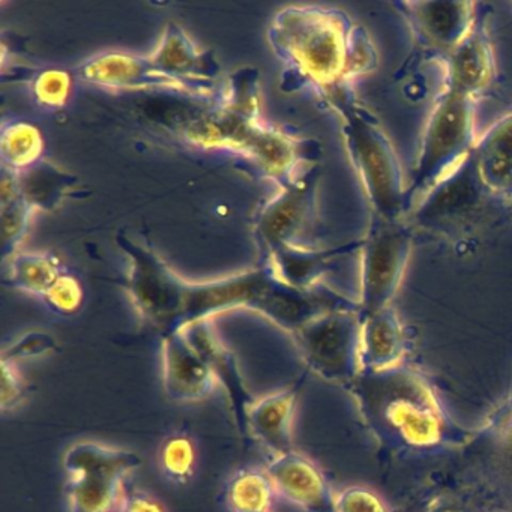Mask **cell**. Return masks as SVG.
<instances>
[{
    "instance_id": "35",
    "label": "cell",
    "mask_w": 512,
    "mask_h": 512,
    "mask_svg": "<svg viewBox=\"0 0 512 512\" xmlns=\"http://www.w3.org/2000/svg\"><path fill=\"white\" fill-rule=\"evenodd\" d=\"M26 386L17 364L0 361V404L2 410H13L25 400Z\"/></svg>"
},
{
    "instance_id": "13",
    "label": "cell",
    "mask_w": 512,
    "mask_h": 512,
    "mask_svg": "<svg viewBox=\"0 0 512 512\" xmlns=\"http://www.w3.org/2000/svg\"><path fill=\"white\" fill-rule=\"evenodd\" d=\"M86 82L107 88H166L196 97H214L215 83L185 82L158 70L151 59L128 53H103L80 68Z\"/></svg>"
},
{
    "instance_id": "34",
    "label": "cell",
    "mask_w": 512,
    "mask_h": 512,
    "mask_svg": "<svg viewBox=\"0 0 512 512\" xmlns=\"http://www.w3.org/2000/svg\"><path fill=\"white\" fill-rule=\"evenodd\" d=\"M58 349L55 338L52 335L44 334V332H31L20 338L19 341L8 347L2 353V362H17L22 359L35 358V356L46 355Z\"/></svg>"
},
{
    "instance_id": "1",
    "label": "cell",
    "mask_w": 512,
    "mask_h": 512,
    "mask_svg": "<svg viewBox=\"0 0 512 512\" xmlns=\"http://www.w3.org/2000/svg\"><path fill=\"white\" fill-rule=\"evenodd\" d=\"M188 142L202 148L230 149L248 158L260 172L287 188L314 166L319 143L299 139L260 119L259 74L253 68L235 71L217 107L185 124Z\"/></svg>"
},
{
    "instance_id": "24",
    "label": "cell",
    "mask_w": 512,
    "mask_h": 512,
    "mask_svg": "<svg viewBox=\"0 0 512 512\" xmlns=\"http://www.w3.org/2000/svg\"><path fill=\"white\" fill-rule=\"evenodd\" d=\"M68 500L70 512H115L125 493V478L121 476H70Z\"/></svg>"
},
{
    "instance_id": "22",
    "label": "cell",
    "mask_w": 512,
    "mask_h": 512,
    "mask_svg": "<svg viewBox=\"0 0 512 512\" xmlns=\"http://www.w3.org/2000/svg\"><path fill=\"white\" fill-rule=\"evenodd\" d=\"M362 247L361 242L317 251L311 248H281L263 257V265L268 266L281 281L296 289H311L325 272L335 265L340 257Z\"/></svg>"
},
{
    "instance_id": "14",
    "label": "cell",
    "mask_w": 512,
    "mask_h": 512,
    "mask_svg": "<svg viewBox=\"0 0 512 512\" xmlns=\"http://www.w3.org/2000/svg\"><path fill=\"white\" fill-rule=\"evenodd\" d=\"M440 61L445 70L443 91L476 100L490 88L496 77V62L484 14H478L467 37Z\"/></svg>"
},
{
    "instance_id": "26",
    "label": "cell",
    "mask_w": 512,
    "mask_h": 512,
    "mask_svg": "<svg viewBox=\"0 0 512 512\" xmlns=\"http://www.w3.org/2000/svg\"><path fill=\"white\" fill-rule=\"evenodd\" d=\"M277 499V488L266 469L241 470L227 484L230 512H271Z\"/></svg>"
},
{
    "instance_id": "18",
    "label": "cell",
    "mask_w": 512,
    "mask_h": 512,
    "mask_svg": "<svg viewBox=\"0 0 512 512\" xmlns=\"http://www.w3.org/2000/svg\"><path fill=\"white\" fill-rule=\"evenodd\" d=\"M149 59L158 70L185 82L214 83L220 73L214 53L197 47L176 23L167 25L160 44Z\"/></svg>"
},
{
    "instance_id": "30",
    "label": "cell",
    "mask_w": 512,
    "mask_h": 512,
    "mask_svg": "<svg viewBox=\"0 0 512 512\" xmlns=\"http://www.w3.org/2000/svg\"><path fill=\"white\" fill-rule=\"evenodd\" d=\"M35 209L20 196L2 202V257L14 254L25 238Z\"/></svg>"
},
{
    "instance_id": "23",
    "label": "cell",
    "mask_w": 512,
    "mask_h": 512,
    "mask_svg": "<svg viewBox=\"0 0 512 512\" xmlns=\"http://www.w3.org/2000/svg\"><path fill=\"white\" fill-rule=\"evenodd\" d=\"M142 466L139 455L124 449L109 448L95 442H79L68 449L64 467L70 476L100 475L127 478Z\"/></svg>"
},
{
    "instance_id": "2",
    "label": "cell",
    "mask_w": 512,
    "mask_h": 512,
    "mask_svg": "<svg viewBox=\"0 0 512 512\" xmlns=\"http://www.w3.org/2000/svg\"><path fill=\"white\" fill-rule=\"evenodd\" d=\"M368 430L397 451L433 452L470 439L424 376L406 367L365 371L349 385Z\"/></svg>"
},
{
    "instance_id": "29",
    "label": "cell",
    "mask_w": 512,
    "mask_h": 512,
    "mask_svg": "<svg viewBox=\"0 0 512 512\" xmlns=\"http://www.w3.org/2000/svg\"><path fill=\"white\" fill-rule=\"evenodd\" d=\"M161 467L170 479L185 482L196 469V446L191 437L176 434L164 442L160 454Z\"/></svg>"
},
{
    "instance_id": "3",
    "label": "cell",
    "mask_w": 512,
    "mask_h": 512,
    "mask_svg": "<svg viewBox=\"0 0 512 512\" xmlns=\"http://www.w3.org/2000/svg\"><path fill=\"white\" fill-rule=\"evenodd\" d=\"M236 308L257 311L293 334L305 323L329 311L359 310V302L322 284L311 289H296L263 265L256 271L211 283L185 284L179 331Z\"/></svg>"
},
{
    "instance_id": "16",
    "label": "cell",
    "mask_w": 512,
    "mask_h": 512,
    "mask_svg": "<svg viewBox=\"0 0 512 512\" xmlns=\"http://www.w3.org/2000/svg\"><path fill=\"white\" fill-rule=\"evenodd\" d=\"M163 376L167 397L176 403L206 400L217 388V377L184 331L163 337Z\"/></svg>"
},
{
    "instance_id": "21",
    "label": "cell",
    "mask_w": 512,
    "mask_h": 512,
    "mask_svg": "<svg viewBox=\"0 0 512 512\" xmlns=\"http://www.w3.org/2000/svg\"><path fill=\"white\" fill-rule=\"evenodd\" d=\"M406 352V335L397 311L383 308L362 317V370L380 371L397 367Z\"/></svg>"
},
{
    "instance_id": "25",
    "label": "cell",
    "mask_w": 512,
    "mask_h": 512,
    "mask_svg": "<svg viewBox=\"0 0 512 512\" xmlns=\"http://www.w3.org/2000/svg\"><path fill=\"white\" fill-rule=\"evenodd\" d=\"M13 175L16 196L22 197L35 211L58 205L74 184L71 176L47 164H37L26 172H13Z\"/></svg>"
},
{
    "instance_id": "11",
    "label": "cell",
    "mask_w": 512,
    "mask_h": 512,
    "mask_svg": "<svg viewBox=\"0 0 512 512\" xmlns=\"http://www.w3.org/2000/svg\"><path fill=\"white\" fill-rule=\"evenodd\" d=\"M319 167L314 166L301 179L263 206L254 223V235L262 256L281 248H310L317 223L316 187Z\"/></svg>"
},
{
    "instance_id": "33",
    "label": "cell",
    "mask_w": 512,
    "mask_h": 512,
    "mask_svg": "<svg viewBox=\"0 0 512 512\" xmlns=\"http://www.w3.org/2000/svg\"><path fill=\"white\" fill-rule=\"evenodd\" d=\"M46 304L58 314H74L83 302V289L73 275L65 274L52 287L46 298Z\"/></svg>"
},
{
    "instance_id": "12",
    "label": "cell",
    "mask_w": 512,
    "mask_h": 512,
    "mask_svg": "<svg viewBox=\"0 0 512 512\" xmlns=\"http://www.w3.org/2000/svg\"><path fill=\"white\" fill-rule=\"evenodd\" d=\"M409 23L422 47L436 53L439 59L451 53L478 19V5L473 2L421 0L395 4Z\"/></svg>"
},
{
    "instance_id": "8",
    "label": "cell",
    "mask_w": 512,
    "mask_h": 512,
    "mask_svg": "<svg viewBox=\"0 0 512 512\" xmlns=\"http://www.w3.org/2000/svg\"><path fill=\"white\" fill-rule=\"evenodd\" d=\"M412 247V230L406 221H386L374 215L370 232L361 247L359 313L362 317L391 307L409 265Z\"/></svg>"
},
{
    "instance_id": "32",
    "label": "cell",
    "mask_w": 512,
    "mask_h": 512,
    "mask_svg": "<svg viewBox=\"0 0 512 512\" xmlns=\"http://www.w3.org/2000/svg\"><path fill=\"white\" fill-rule=\"evenodd\" d=\"M71 85H73V77L68 71H41L34 79V95L41 106L61 109L70 98Z\"/></svg>"
},
{
    "instance_id": "36",
    "label": "cell",
    "mask_w": 512,
    "mask_h": 512,
    "mask_svg": "<svg viewBox=\"0 0 512 512\" xmlns=\"http://www.w3.org/2000/svg\"><path fill=\"white\" fill-rule=\"evenodd\" d=\"M337 512H389L388 506L368 488L349 487L337 496Z\"/></svg>"
},
{
    "instance_id": "7",
    "label": "cell",
    "mask_w": 512,
    "mask_h": 512,
    "mask_svg": "<svg viewBox=\"0 0 512 512\" xmlns=\"http://www.w3.org/2000/svg\"><path fill=\"white\" fill-rule=\"evenodd\" d=\"M361 332L359 310H337L310 320L290 335L314 374L349 386L362 371Z\"/></svg>"
},
{
    "instance_id": "10",
    "label": "cell",
    "mask_w": 512,
    "mask_h": 512,
    "mask_svg": "<svg viewBox=\"0 0 512 512\" xmlns=\"http://www.w3.org/2000/svg\"><path fill=\"white\" fill-rule=\"evenodd\" d=\"M118 244L130 257L128 290L142 319L166 335L179 331L185 281L142 245L118 236Z\"/></svg>"
},
{
    "instance_id": "17",
    "label": "cell",
    "mask_w": 512,
    "mask_h": 512,
    "mask_svg": "<svg viewBox=\"0 0 512 512\" xmlns=\"http://www.w3.org/2000/svg\"><path fill=\"white\" fill-rule=\"evenodd\" d=\"M182 331L185 332L191 344L196 347L200 356L205 359L206 364L217 377L218 383H221L226 389L236 422L241 430H245L247 428V409L254 400L248 389L245 388L235 355L224 346L223 341L215 334L209 320L193 323Z\"/></svg>"
},
{
    "instance_id": "20",
    "label": "cell",
    "mask_w": 512,
    "mask_h": 512,
    "mask_svg": "<svg viewBox=\"0 0 512 512\" xmlns=\"http://www.w3.org/2000/svg\"><path fill=\"white\" fill-rule=\"evenodd\" d=\"M473 157L487 190L502 202L512 203V112L476 142Z\"/></svg>"
},
{
    "instance_id": "5",
    "label": "cell",
    "mask_w": 512,
    "mask_h": 512,
    "mask_svg": "<svg viewBox=\"0 0 512 512\" xmlns=\"http://www.w3.org/2000/svg\"><path fill=\"white\" fill-rule=\"evenodd\" d=\"M343 118V136L350 160L361 178L374 215L401 221L407 214L406 188L400 160L377 119L359 106L349 88L328 97Z\"/></svg>"
},
{
    "instance_id": "9",
    "label": "cell",
    "mask_w": 512,
    "mask_h": 512,
    "mask_svg": "<svg viewBox=\"0 0 512 512\" xmlns=\"http://www.w3.org/2000/svg\"><path fill=\"white\" fill-rule=\"evenodd\" d=\"M491 200L499 199L485 187L472 154L407 215L412 217V224L421 229L455 235L475 226Z\"/></svg>"
},
{
    "instance_id": "4",
    "label": "cell",
    "mask_w": 512,
    "mask_h": 512,
    "mask_svg": "<svg viewBox=\"0 0 512 512\" xmlns=\"http://www.w3.org/2000/svg\"><path fill=\"white\" fill-rule=\"evenodd\" d=\"M355 25L334 8L293 5L281 10L268 38L284 64V91L311 88L328 98L349 88L346 68Z\"/></svg>"
},
{
    "instance_id": "38",
    "label": "cell",
    "mask_w": 512,
    "mask_h": 512,
    "mask_svg": "<svg viewBox=\"0 0 512 512\" xmlns=\"http://www.w3.org/2000/svg\"><path fill=\"white\" fill-rule=\"evenodd\" d=\"M118 512H166V509L157 499L148 494L127 491Z\"/></svg>"
},
{
    "instance_id": "37",
    "label": "cell",
    "mask_w": 512,
    "mask_h": 512,
    "mask_svg": "<svg viewBox=\"0 0 512 512\" xmlns=\"http://www.w3.org/2000/svg\"><path fill=\"white\" fill-rule=\"evenodd\" d=\"M484 434L506 458L512 460V398L491 416Z\"/></svg>"
},
{
    "instance_id": "6",
    "label": "cell",
    "mask_w": 512,
    "mask_h": 512,
    "mask_svg": "<svg viewBox=\"0 0 512 512\" xmlns=\"http://www.w3.org/2000/svg\"><path fill=\"white\" fill-rule=\"evenodd\" d=\"M475 103L446 91L437 98L425 125L415 175L406 188L407 214L473 154Z\"/></svg>"
},
{
    "instance_id": "31",
    "label": "cell",
    "mask_w": 512,
    "mask_h": 512,
    "mask_svg": "<svg viewBox=\"0 0 512 512\" xmlns=\"http://www.w3.org/2000/svg\"><path fill=\"white\" fill-rule=\"evenodd\" d=\"M377 59L379 56L370 34L361 25H355L352 41H350L349 58H347V85L355 82L359 77L373 73L377 68Z\"/></svg>"
},
{
    "instance_id": "27",
    "label": "cell",
    "mask_w": 512,
    "mask_h": 512,
    "mask_svg": "<svg viewBox=\"0 0 512 512\" xmlns=\"http://www.w3.org/2000/svg\"><path fill=\"white\" fill-rule=\"evenodd\" d=\"M2 166L14 173H23L40 163L44 137L35 125L14 121L2 128Z\"/></svg>"
},
{
    "instance_id": "15",
    "label": "cell",
    "mask_w": 512,
    "mask_h": 512,
    "mask_svg": "<svg viewBox=\"0 0 512 512\" xmlns=\"http://www.w3.org/2000/svg\"><path fill=\"white\" fill-rule=\"evenodd\" d=\"M266 472L274 481L278 497L305 512H337V496L332 493L322 470L301 452L289 451L269 461Z\"/></svg>"
},
{
    "instance_id": "19",
    "label": "cell",
    "mask_w": 512,
    "mask_h": 512,
    "mask_svg": "<svg viewBox=\"0 0 512 512\" xmlns=\"http://www.w3.org/2000/svg\"><path fill=\"white\" fill-rule=\"evenodd\" d=\"M298 392L284 389L254 400L247 409V428L274 457L293 451V422Z\"/></svg>"
},
{
    "instance_id": "28",
    "label": "cell",
    "mask_w": 512,
    "mask_h": 512,
    "mask_svg": "<svg viewBox=\"0 0 512 512\" xmlns=\"http://www.w3.org/2000/svg\"><path fill=\"white\" fill-rule=\"evenodd\" d=\"M62 275L61 266L47 254L23 253L13 260L10 284L44 299Z\"/></svg>"
}]
</instances>
